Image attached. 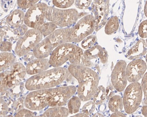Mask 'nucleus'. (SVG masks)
<instances>
[{
  "instance_id": "obj_30",
  "label": "nucleus",
  "mask_w": 147,
  "mask_h": 117,
  "mask_svg": "<svg viewBox=\"0 0 147 117\" xmlns=\"http://www.w3.org/2000/svg\"><path fill=\"white\" fill-rule=\"evenodd\" d=\"M9 112L8 104L0 97V117H4Z\"/></svg>"
},
{
  "instance_id": "obj_24",
  "label": "nucleus",
  "mask_w": 147,
  "mask_h": 117,
  "mask_svg": "<svg viewBox=\"0 0 147 117\" xmlns=\"http://www.w3.org/2000/svg\"><path fill=\"white\" fill-rule=\"evenodd\" d=\"M92 98L93 102L96 105L100 104L104 102L106 100L105 88L102 86H98Z\"/></svg>"
},
{
  "instance_id": "obj_17",
  "label": "nucleus",
  "mask_w": 147,
  "mask_h": 117,
  "mask_svg": "<svg viewBox=\"0 0 147 117\" xmlns=\"http://www.w3.org/2000/svg\"><path fill=\"white\" fill-rule=\"evenodd\" d=\"M84 56L86 60L89 62H92L91 60L99 57L101 62L105 64L108 59L107 51L98 45H95L85 51L84 53Z\"/></svg>"
},
{
  "instance_id": "obj_10",
  "label": "nucleus",
  "mask_w": 147,
  "mask_h": 117,
  "mask_svg": "<svg viewBox=\"0 0 147 117\" xmlns=\"http://www.w3.org/2000/svg\"><path fill=\"white\" fill-rule=\"evenodd\" d=\"M43 36L38 30L30 29L17 42L15 51L19 57H22L33 49L42 40Z\"/></svg>"
},
{
  "instance_id": "obj_18",
  "label": "nucleus",
  "mask_w": 147,
  "mask_h": 117,
  "mask_svg": "<svg viewBox=\"0 0 147 117\" xmlns=\"http://www.w3.org/2000/svg\"><path fill=\"white\" fill-rule=\"evenodd\" d=\"M146 53V43L141 39L129 49L127 53V57L129 60L136 59L145 55Z\"/></svg>"
},
{
  "instance_id": "obj_2",
  "label": "nucleus",
  "mask_w": 147,
  "mask_h": 117,
  "mask_svg": "<svg viewBox=\"0 0 147 117\" xmlns=\"http://www.w3.org/2000/svg\"><path fill=\"white\" fill-rule=\"evenodd\" d=\"M72 76L66 68H55L32 76L26 82L25 88L29 91L51 88L70 81Z\"/></svg>"
},
{
  "instance_id": "obj_21",
  "label": "nucleus",
  "mask_w": 147,
  "mask_h": 117,
  "mask_svg": "<svg viewBox=\"0 0 147 117\" xmlns=\"http://www.w3.org/2000/svg\"><path fill=\"white\" fill-rule=\"evenodd\" d=\"M123 107V99L119 95H115L109 100V107L111 112H120L122 110Z\"/></svg>"
},
{
  "instance_id": "obj_5",
  "label": "nucleus",
  "mask_w": 147,
  "mask_h": 117,
  "mask_svg": "<svg viewBox=\"0 0 147 117\" xmlns=\"http://www.w3.org/2000/svg\"><path fill=\"white\" fill-rule=\"evenodd\" d=\"M26 74V68L20 62H14L9 70L0 73V94L18 85Z\"/></svg>"
},
{
  "instance_id": "obj_28",
  "label": "nucleus",
  "mask_w": 147,
  "mask_h": 117,
  "mask_svg": "<svg viewBox=\"0 0 147 117\" xmlns=\"http://www.w3.org/2000/svg\"><path fill=\"white\" fill-rule=\"evenodd\" d=\"M74 3V1L70 0H57L53 1V3L54 5L57 7L62 8L69 7L73 5Z\"/></svg>"
},
{
  "instance_id": "obj_34",
  "label": "nucleus",
  "mask_w": 147,
  "mask_h": 117,
  "mask_svg": "<svg viewBox=\"0 0 147 117\" xmlns=\"http://www.w3.org/2000/svg\"><path fill=\"white\" fill-rule=\"evenodd\" d=\"M12 44L7 41H3L0 44V50L3 52H7L11 51Z\"/></svg>"
},
{
  "instance_id": "obj_20",
  "label": "nucleus",
  "mask_w": 147,
  "mask_h": 117,
  "mask_svg": "<svg viewBox=\"0 0 147 117\" xmlns=\"http://www.w3.org/2000/svg\"><path fill=\"white\" fill-rule=\"evenodd\" d=\"M16 58L13 54L9 52L0 53V72L7 70L14 63Z\"/></svg>"
},
{
  "instance_id": "obj_22",
  "label": "nucleus",
  "mask_w": 147,
  "mask_h": 117,
  "mask_svg": "<svg viewBox=\"0 0 147 117\" xmlns=\"http://www.w3.org/2000/svg\"><path fill=\"white\" fill-rule=\"evenodd\" d=\"M119 27L118 18L117 16L112 17L106 25L105 31L109 35L112 34L117 31Z\"/></svg>"
},
{
  "instance_id": "obj_11",
  "label": "nucleus",
  "mask_w": 147,
  "mask_h": 117,
  "mask_svg": "<svg viewBox=\"0 0 147 117\" xmlns=\"http://www.w3.org/2000/svg\"><path fill=\"white\" fill-rule=\"evenodd\" d=\"M51 88L32 91L28 94L24 101V105L27 109L40 110L48 106L51 97Z\"/></svg>"
},
{
  "instance_id": "obj_26",
  "label": "nucleus",
  "mask_w": 147,
  "mask_h": 117,
  "mask_svg": "<svg viewBox=\"0 0 147 117\" xmlns=\"http://www.w3.org/2000/svg\"><path fill=\"white\" fill-rule=\"evenodd\" d=\"M14 117H44L43 114L36 116L34 112L29 110L23 109L17 112Z\"/></svg>"
},
{
  "instance_id": "obj_35",
  "label": "nucleus",
  "mask_w": 147,
  "mask_h": 117,
  "mask_svg": "<svg viewBox=\"0 0 147 117\" xmlns=\"http://www.w3.org/2000/svg\"><path fill=\"white\" fill-rule=\"evenodd\" d=\"M115 94V90L113 86L110 85L108 86L106 89V98L107 100H109L114 96Z\"/></svg>"
},
{
  "instance_id": "obj_14",
  "label": "nucleus",
  "mask_w": 147,
  "mask_h": 117,
  "mask_svg": "<svg viewBox=\"0 0 147 117\" xmlns=\"http://www.w3.org/2000/svg\"><path fill=\"white\" fill-rule=\"evenodd\" d=\"M127 64L124 60L119 61L112 71L111 81L112 86L119 92H121L126 88L127 80L126 74Z\"/></svg>"
},
{
  "instance_id": "obj_43",
  "label": "nucleus",
  "mask_w": 147,
  "mask_h": 117,
  "mask_svg": "<svg viewBox=\"0 0 147 117\" xmlns=\"http://www.w3.org/2000/svg\"><path fill=\"white\" fill-rule=\"evenodd\" d=\"M4 117H14L11 114L7 115L6 116Z\"/></svg>"
},
{
  "instance_id": "obj_33",
  "label": "nucleus",
  "mask_w": 147,
  "mask_h": 117,
  "mask_svg": "<svg viewBox=\"0 0 147 117\" xmlns=\"http://www.w3.org/2000/svg\"><path fill=\"white\" fill-rule=\"evenodd\" d=\"M24 102L23 100L21 98L18 99L14 103L11 112L13 113H17L19 110L24 109Z\"/></svg>"
},
{
  "instance_id": "obj_4",
  "label": "nucleus",
  "mask_w": 147,
  "mask_h": 117,
  "mask_svg": "<svg viewBox=\"0 0 147 117\" xmlns=\"http://www.w3.org/2000/svg\"><path fill=\"white\" fill-rule=\"evenodd\" d=\"M69 28L56 30L47 36L33 49L34 57L37 58H45L56 47L68 43Z\"/></svg>"
},
{
  "instance_id": "obj_31",
  "label": "nucleus",
  "mask_w": 147,
  "mask_h": 117,
  "mask_svg": "<svg viewBox=\"0 0 147 117\" xmlns=\"http://www.w3.org/2000/svg\"><path fill=\"white\" fill-rule=\"evenodd\" d=\"M147 20H145L140 23L139 29V34L142 38L147 37Z\"/></svg>"
},
{
  "instance_id": "obj_3",
  "label": "nucleus",
  "mask_w": 147,
  "mask_h": 117,
  "mask_svg": "<svg viewBox=\"0 0 147 117\" xmlns=\"http://www.w3.org/2000/svg\"><path fill=\"white\" fill-rule=\"evenodd\" d=\"M84 58L82 49L75 45L65 43L56 47L49 59L51 66L59 68L69 61L71 64L82 66Z\"/></svg>"
},
{
  "instance_id": "obj_15",
  "label": "nucleus",
  "mask_w": 147,
  "mask_h": 117,
  "mask_svg": "<svg viewBox=\"0 0 147 117\" xmlns=\"http://www.w3.org/2000/svg\"><path fill=\"white\" fill-rule=\"evenodd\" d=\"M147 69L145 62L142 59L133 61L126 67L127 79L131 83L137 82L144 76Z\"/></svg>"
},
{
  "instance_id": "obj_38",
  "label": "nucleus",
  "mask_w": 147,
  "mask_h": 117,
  "mask_svg": "<svg viewBox=\"0 0 147 117\" xmlns=\"http://www.w3.org/2000/svg\"><path fill=\"white\" fill-rule=\"evenodd\" d=\"M110 117H127L124 114L120 112H114Z\"/></svg>"
},
{
  "instance_id": "obj_27",
  "label": "nucleus",
  "mask_w": 147,
  "mask_h": 117,
  "mask_svg": "<svg viewBox=\"0 0 147 117\" xmlns=\"http://www.w3.org/2000/svg\"><path fill=\"white\" fill-rule=\"evenodd\" d=\"M96 109V106L93 102L90 101L86 103L82 108V113L88 116L94 112Z\"/></svg>"
},
{
  "instance_id": "obj_6",
  "label": "nucleus",
  "mask_w": 147,
  "mask_h": 117,
  "mask_svg": "<svg viewBox=\"0 0 147 117\" xmlns=\"http://www.w3.org/2000/svg\"><path fill=\"white\" fill-rule=\"evenodd\" d=\"M79 13L74 9L62 10L47 6L45 18L57 27L70 26L77 22L79 19Z\"/></svg>"
},
{
  "instance_id": "obj_9",
  "label": "nucleus",
  "mask_w": 147,
  "mask_h": 117,
  "mask_svg": "<svg viewBox=\"0 0 147 117\" xmlns=\"http://www.w3.org/2000/svg\"><path fill=\"white\" fill-rule=\"evenodd\" d=\"M47 6V4L40 3L29 8L25 15V25L38 31L43 25L49 21L45 18Z\"/></svg>"
},
{
  "instance_id": "obj_36",
  "label": "nucleus",
  "mask_w": 147,
  "mask_h": 117,
  "mask_svg": "<svg viewBox=\"0 0 147 117\" xmlns=\"http://www.w3.org/2000/svg\"><path fill=\"white\" fill-rule=\"evenodd\" d=\"M142 78L141 85L142 90H143L144 95V100L145 104H147V73L144 75Z\"/></svg>"
},
{
  "instance_id": "obj_1",
  "label": "nucleus",
  "mask_w": 147,
  "mask_h": 117,
  "mask_svg": "<svg viewBox=\"0 0 147 117\" xmlns=\"http://www.w3.org/2000/svg\"><path fill=\"white\" fill-rule=\"evenodd\" d=\"M68 70L78 82L77 92L81 100L87 101L92 98L98 85V74L88 67L77 64H71Z\"/></svg>"
},
{
  "instance_id": "obj_23",
  "label": "nucleus",
  "mask_w": 147,
  "mask_h": 117,
  "mask_svg": "<svg viewBox=\"0 0 147 117\" xmlns=\"http://www.w3.org/2000/svg\"><path fill=\"white\" fill-rule=\"evenodd\" d=\"M81 105V100L78 97L74 96L69 100L68 110L70 114H76L79 111Z\"/></svg>"
},
{
  "instance_id": "obj_42",
  "label": "nucleus",
  "mask_w": 147,
  "mask_h": 117,
  "mask_svg": "<svg viewBox=\"0 0 147 117\" xmlns=\"http://www.w3.org/2000/svg\"><path fill=\"white\" fill-rule=\"evenodd\" d=\"M92 117H105L102 114L100 113H96L92 116Z\"/></svg>"
},
{
  "instance_id": "obj_16",
  "label": "nucleus",
  "mask_w": 147,
  "mask_h": 117,
  "mask_svg": "<svg viewBox=\"0 0 147 117\" xmlns=\"http://www.w3.org/2000/svg\"><path fill=\"white\" fill-rule=\"evenodd\" d=\"M51 65L47 58H37L28 62L26 67V72L30 75H35L48 69Z\"/></svg>"
},
{
  "instance_id": "obj_39",
  "label": "nucleus",
  "mask_w": 147,
  "mask_h": 117,
  "mask_svg": "<svg viewBox=\"0 0 147 117\" xmlns=\"http://www.w3.org/2000/svg\"><path fill=\"white\" fill-rule=\"evenodd\" d=\"M5 32L3 31V30L0 28V44L3 42L4 36L5 35Z\"/></svg>"
},
{
  "instance_id": "obj_29",
  "label": "nucleus",
  "mask_w": 147,
  "mask_h": 117,
  "mask_svg": "<svg viewBox=\"0 0 147 117\" xmlns=\"http://www.w3.org/2000/svg\"><path fill=\"white\" fill-rule=\"evenodd\" d=\"M38 1V0H34V1H23V0H19L17 1V3L19 7L23 9H26L28 8H30L34 4H36Z\"/></svg>"
},
{
  "instance_id": "obj_7",
  "label": "nucleus",
  "mask_w": 147,
  "mask_h": 117,
  "mask_svg": "<svg viewBox=\"0 0 147 117\" xmlns=\"http://www.w3.org/2000/svg\"><path fill=\"white\" fill-rule=\"evenodd\" d=\"M95 29L94 17L86 15L72 28H69L68 43L81 41L92 33Z\"/></svg>"
},
{
  "instance_id": "obj_37",
  "label": "nucleus",
  "mask_w": 147,
  "mask_h": 117,
  "mask_svg": "<svg viewBox=\"0 0 147 117\" xmlns=\"http://www.w3.org/2000/svg\"><path fill=\"white\" fill-rule=\"evenodd\" d=\"M24 56V60L25 61L29 62L33 60L35 57L32 52H29Z\"/></svg>"
},
{
  "instance_id": "obj_32",
  "label": "nucleus",
  "mask_w": 147,
  "mask_h": 117,
  "mask_svg": "<svg viewBox=\"0 0 147 117\" xmlns=\"http://www.w3.org/2000/svg\"><path fill=\"white\" fill-rule=\"evenodd\" d=\"M92 1H76L75 4L76 7L81 9H86L89 7Z\"/></svg>"
},
{
  "instance_id": "obj_41",
  "label": "nucleus",
  "mask_w": 147,
  "mask_h": 117,
  "mask_svg": "<svg viewBox=\"0 0 147 117\" xmlns=\"http://www.w3.org/2000/svg\"><path fill=\"white\" fill-rule=\"evenodd\" d=\"M142 114L145 117H147V106H144L142 108Z\"/></svg>"
},
{
  "instance_id": "obj_13",
  "label": "nucleus",
  "mask_w": 147,
  "mask_h": 117,
  "mask_svg": "<svg viewBox=\"0 0 147 117\" xmlns=\"http://www.w3.org/2000/svg\"><path fill=\"white\" fill-rule=\"evenodd\" d=\"M109 1H95L92 5V11L94 15L95 27L96 31L106 23L109 12Z\"/></svg>"
},
{
  "instance_id": "obj_44",
  "label": "nucleus",
  "mask_w": 147,
  "mask_h": 117,
  "mask_svg": "<svg viewBox=\"0 0 147 117\" xmlns=\"http://www.w3.org/2000/svg\"><path fill=\"white\" fill-rule=\"evenodd\" d=\"M142 117L139 116H136V117Z\"/></svg>"
},
{
  "instance_id": "obj_40",
  "label": "nucleus",
  "mask_w": 147,
  "mask_h": 117,
  "mask_svg": "<svg viewBox=\"0 0 147 117\" xmlns=\"http://www.w3.org/2000/svg\"><path fill=\"white\" fill-rule=\"evenodd\" d=\"M69 117H90L89 116L83 113H79L75 115L74 116H71Z\"/></svg>"
},
{
  "instance_id": "obj_8",
  "label": "nucleus",
  "mask_w": 147,
  "mask_h": 117,
  "mask_svg": "<svg viewBox=\"0 0 147 117\" xmlns=\"http://www.w3.org/2000/svg\"><path fill=\"white\" fill-rule=\"evenodd\" d=\"M142 90L141 85L138 82L129 84L124 92L123 105L125 112L131 114L139 108L142 99Z\"/></svg>"
},
{
  "instance_id": "obj_12",
  "label": "nucleus",
  "mask_w": 147,
  "mask_h": 117,
  "mask_svg": "<svg viewBox=\"0 0 147 117\" xmlns=\"http://www.w3.org/2000/svg\"><path fill=\"white\" fill-rule=\"evenodd\" d=\"M77 90V88L74 86L51 88L48 106L53 107H62L65 105Z\"/></svg>"
},
{
  "instance_id": "obj_19",
  "label": "nucleus",
  "mask_w": 147,
  "mask_h": 117,
  "mask_svg": "<svg viewBox=\"0 0 147 117\" xmlns=\"http://www.w3.org/2000/svg\"><path fill=\"white\" fill-rule=\"evenodd\" d=\"M25 16L24 13L22 11L16 9L9 15L6 21L11 26L15 28L20 27L24 22Z\"/></svg>"
},
{
  "instance_id": "obj_25",
  "label": "nucleus",
  "mask_w": 147,
  "mask_h": 117,
  "mask_svg": "<svg viewBox=\"0 0 147 117\" xmlns=\"http://www.w3.org/2000/svg\"><path fill=\"white\" fill-rule=\"evenodd\" d=\"M97 40L96 36L90 35L84 39L81 44L82 47L85 49H89L93 46Z\"/></svg>"
}]
</instances>
